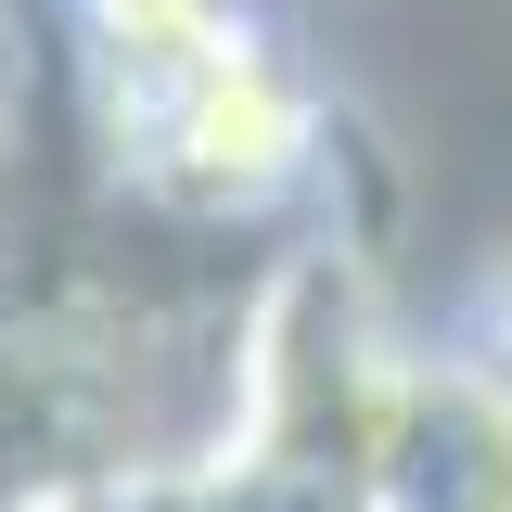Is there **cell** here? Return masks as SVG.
Returning a JSON list of instances; mask_svg holds the SVG:
<instances>
[{
	"label": "cell",
	"mask_w": 512,
	"mask_h": 512,
	"mask_svg": "<svg viewBox=\"0 0 512 512\" xmlns=\"http://www.w3.org/2000/svg\"><path fill=\"white\" fill-rule=\"evenodd\" d=\"M90 13H103V39H116V64L141 77V90H154V116L180 103L192 77H218V64L244 52V39L218 26V0H90Z\"/></svg>",
	"instance_id": "obj_1"
}]
</instances>
